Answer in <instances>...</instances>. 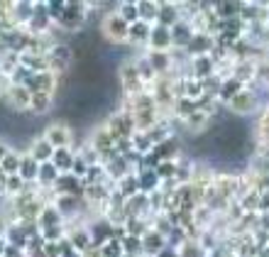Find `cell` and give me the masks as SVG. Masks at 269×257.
Here are the masks:
<instances>
[{"label":"cell","mask_w":269,"mask_h":257,"mask_svg":"<svg viewBox=\"0 0 269 257\" xmlns=\"http://www.w3.org/2000/svg\"><path fill=\"white\" fill-rule=\"evenodd\" d=\"M34 149H37V152H34V157H37V159H44V157L52 155V145H49V142H39Z\"/></svg>","instance_id":"obj_1"}]
</instances>
